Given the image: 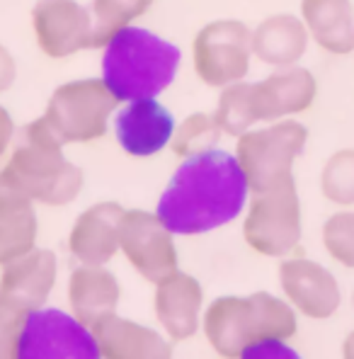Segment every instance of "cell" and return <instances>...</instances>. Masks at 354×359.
Listing matches in <instances>:
<instances>
[{"instance_id":"1","label":"cell","mask_w":354,"mask_h":359,"mask_svg":"<svg viewBox=\"0 0 354 359\" xmlns=\"http://www.w3.org/2000/svg\"><path fill=\"white\" fill-rule=\"evenodd\" d=\"M250 197L236 156L207 151L184 158L158 199V216L175 236H202L236 221Z\"/></svg>"},{"instance_id":"2","label":"cell","mask_w":354,"mask_h":359,"mask_svg":"<svg viewBox=\"0 0 354 359\" xmlns=\"http://www.w3.org/2000/svg\"><path fill=\"white\" fill-rule=\"evenodd\" d=\"M299 330L296 309L269 292L219 297L204 309L202 332L219 357L294 355L287 342Z\"/></svg>"},{"instance_id":"3","label":"cell","mask_w":354,"mask_h":359,"mask_svg":"<svg viewBox=\"0 0 354 359\" xmlns=\"http://www.w3.org/2000/svg\"><path fill=\"white\" fill-rule=\"evenodd\" d=\"M182 51L144 27H124L102 54V81L121 104L158 97L177 78Z\"/></svg>"},{"instance_id":"4","label":"cell","mask_w":354,"mask_h":359,"mask_svg":"<svg viewBox=\"0 0 354 359\" xmlns=\"http://www.w3.org/2000/svg\"><path fill=\"white\" fill-rule=\"evenodd\" d=\"M63 141L41 114L22 129L3 172L34 204L66 207L83 192L86 172L63 153Z\"/></svg>"},{"instance_id":"5","label":"cell","mask_w":354,"mask_h":359,"mask_svg":"<svg viewBox=\"0 0 354 359\" xmlns=\"http://www.w3.org/2000/svg\"><path fill=\"white\" fill-rule=\"evenodd\" d=\"M236 161L245 172L250 194L269 192L294 177V163L308 144V129L292 117L238 136Z\"/></svg>"},{"instance_id":"6","label":"cell","mask_w":354,"mask_h":359,"mask_svg":"<svg viewBox=\"0 0 354 359\" xmlns=\"http://www.w3.org/2000/svg\"><path fill=\"white\" fill-rule=\"evenodd\" d=\"M119 100L102 78L68 81L51 93L44 119L63 144H90L107 134Z\"/></svg>"},{"instance_id":"7","label":"cell","mask_w":354,"mask_h":359,"mask_svg":"<svg viewBox=\"0 0 354 359\" xmlns=\"http://www.w3.org/2000/svg\"><path fill=\"white\" fill-rule=\"evenodd\" d=\"M301 236H304V219H301V199L294 177L269 192L252 194L243 221V241L250 250L282 260L294 255Z\"/></svg>"},{"instance_id":"8","label":"cell","mask_w":354,"mask_h":359,"mask_svg":"<svg viewBox=\"0 0 354 359\" xmlns=\"http://www.w3.org/2000/svg\"><path fill=\"white\" fill-rule=\"evenodd\" d=\"M252 61V29L233 18L214 20L197 32L192 41V63L197 78L209 88H226L245 81Z\"/></svg>"},{"instance_id":"9","label":"cell","mask_w":354,"mask_h":359,"mask_svg":"<svg viewBox=\"0 0 354 359\" xmlns=\"http://www.w3.org/2000/svg\"><path fill=\"white\" fill-rule=\"evenodd\" d=\"M119 252L151 284L179 269L175 233L168 229L158 211L156 214L146 209L124 211L119 224Z\"/></svg>"},{"instance_id":"10","label":"cell","mask_w":354,"mask_h":359,"mask_svg":"<svg viewBox=\"0 0 354 359\" xmlns=\"http://www.w3.org/2000/svg\"><path fill=\"white\" fill-rule=\"evenodd\" d=\"M95 359L100 357L93 330L73 313L59 309H36L25 320L18 359Z\"/></svg>"},{"instance_id":"11","label":"cell","mask_w":354,"mask_h":359,"mask_svg":"<svg viewBox=\"0 0 354 359\" xmlns=\"http://www.w3.org/2000/svg\"><path fill=\"white\" fill-rule=\"evenodd\" d=\"M279 287L296 313L311 320H327L337 313L342 292L335 274L304 255H287L279 262Z\"/></svg>"},{"instance_id":"12","label":"cell","mask_w":354,"mask_h":359,"mask_svg":"<svg viewBox=\"0 0 354 359\" xmlns=\"http://www.w3.org/2000/svg\"><path fill=\"white\" fill-rule=\"evenodd\" d=\"M32 32L49 59H68L93 44V15L78 0H39L32 8Z\"/></svg>"},{"instance_id":"13","label":"cell","mask_w":354,"mask_h":359,"mask_svg":"<svg viewBox=\"0 0 354 359\" xmlns=\"http://www.w3.org/2000/svg\"><path fill=\"white\" fill-rule=\"evenodd\" d=\"M153 311L161 330L170 342H184L197 335L204 316V289L197 277L175 269L156 282Z\"/></svg>"},{"instance_id":"14","label":"cell","mask_w":354,"mask_h":359,"mask_svg":"<svg viewBox=\"0 0 354 359\" xmlns=\"http://www.w3.org/2000/svg\"><path fill=\"white\" fill-rule=\"evenodd\" d=\"M177 121L158 97L134 100L121 107L114 119V134L121 151L131 158H151L170 146Z\"/></svg>"},{"instance_id":"15","label":"cell","mask_w":354,"mask_h":359,"mask_svg":"<svg viewBox=\"0 0 354 359\" xmlns=\"http://www.w3.org/2000/svg\"><path fill=\"white\" fill-rule=\"evenodd\" d=\"M252 95H255L257 121L269 124L308 112L318 97V81L308 68L294 63L277 68L265 81L252 83Z\"/></svg>"},{"instance_id":"16","label":"cell","mask_w":354,"mask_h":359,"mask_svg":"<svg viewBox=\"0 0 354 359\" xmlns=\"http://www.w3.org/2000/svg\"><path fill=\"white\" fill-rule=\"evenodd\" d=\"M59 277L56 255L46 248H34L27 255L3 265L0 272V297L13 301L22 311L41 309L51 297Z\"/></svg>"},{"instance_id":"17","label":"cell","mask_w":354,"mask_h":359,"mask_svg":"<svg viewBox=\"0 0 354 359\" xmlns=\"http://www.w3.org/2000/svg\"><path fill=\"white\" fill-rule=\"evenodd\" d=\"M124 211L119 202H97L81 211L68 233V250L81 265H107L114 260Z\"/></svg>"},{"instance_id":"18","label":"cell","mask_w":354,"mask_h":359,"mask_svg":"<svg viewBox=\"0 0 354 359\" xmlns=\"http://www.w3.org/2000/svg\"><path fill=\"white\" fill-rule=\"evenodd\" d=\"M93 337L104 359H163L172 355V342L165 332L114 313H107L93 325Z\"/></svg>"},{"instance_id":"19","label":"cell","mask_w":354,"mask_h":359,"mask_svg":"<svg viewBox=\"0 0 354 359\" xmlns=\"http://www.w3.org/2000/svg\"><path fill=\"white\" fill-rule=\"evenodd\" d=\"M36 236L34 202L0 170V267L34 250Z\"/></svg>"},{"instance_id":"20","label":"cell","mask_w":354,"mask_h":359,"mask_svg":"<svg viewBox=\"0 0 354 359\" xmlns=\"http://www.w3.org/2000/svg\"><path fill=\"white\" fill-rule=\"evenodd\" d=\"M66 297L71 313L83 325L93 328L100 318L117 311L121 284L104 265H81L68 277Z\"/></svg>"},{"instance_id":"21","label":"cell","mask_w":354,"mask_h":359,"mask_svg":"<svg viewBox=\"0 0 354 359\" xmlns=\"http://www.w3.org/2000/svg\"><path fill=\"white\" fill-rule=\"evenodd\" d=\"M308 41L311 34L301 15L277 13L252 29V56L265 66H294L306 56Z\"/></svg>"},{"instance_id":"22","label":"cell","mask_w":354,"mask_h":359,"mask_svg":"<svg viewBox=\"0 0 354 359\" xmlns=\"http://www.w3.org/2000/svg\"><path fill=\"white\" fill-rule=\"evenodd\" d=\"M299 15L315 44L332 56L354 54L352 0H301Z\"/></svg>"},{"instance_id":"23","label":"cell","mask_w":354,"mask_h":359,"mask_svg":"<svg viewBox=\"0 0 354 359\" xmlns=\"http://www.w3.org/2000/svg\"><path fill=\"white\" fill-rule=\"evenodd\" d=\"M156 0H93V44L90 49H104L117 32L134 25L153 8Z\"/></svg>"},{"instance_id":"24","label":"cell","mask_w":354,"mask_h":359,"mask_svg":"<svg viewBox=\"0 0 354 359\" xmlns=\"http://www.w3.org/2000/svg\"><path fill=\"white\" fill-rule=\"evenodd\" d=\"M214 117L219 121L221 129H224V134L233 136V139L245 134V131H250L255 124H260V121H257L252 83L238 81V83H231V86L221 88Z\"/></svg>"},{"instance_id":"25","label":"cell","mask_w":354,"mask_h":359,"mask_svg":"<svg viewBox=\"0 0 354 359\" xmlns=\"http://www.w3.org/2000/svg\"><path fill=\"white\" fill-rule=\"evenodd\" d=\"M221 136L226 134L219 126V121H216L214 112H192L175 126L170 139V149L177 158L184 161V158L219 149Z\"/></svg>"},{"instance_id":"26","label":"cell","mask_w":354,"mask_h":359,"mask_svg":"<svg viewBox=\"0 0 354 359\" xmlns=\"http://www.w3.org/2000/svg\"><path fill=\"white\" fill-rule=\"evenodd\" d=\"M320 194L335 207H354V149H340L325 161Z\"/></svg>"},{"instance_id":"27","label":"cell","mask_w":354,"mask_h":359,"mask_svg":"<svg viewBox=\"0 0 354 359\" xmlns=\"http://www.w3.org/2000/svg\"><path fill=\"white\" fill-rule=\"evenodd\" d=\"M320 238L325 252L337 265L354 269V211L345 209L327 216Z\"/></svg>"},{"instance_id":"28","label":"cell","mask_w":354,"mask_h":359,"mask_svg":"<svg viewBox=\"0 0 354 359\" xmlns=\"http://www.w3.org/2000/svg\"><path fill=\"white\" fill-rule=\"evenodd\" d=\"M27 316V311L0 297V359L18 357L20 335H22Z\"/></svg>"},{"instance_id":"29","label":"cell","mask_w":354,"mask_h":359,"mask_svg":"<svg viewBox=\"0 0 354 359\" xmlns=\"http://www.w3.org/2000/svg\"><path fill=\"white\" fill-rule=\"evenodd\" d=\"M18 81V61L8 46L0 44V95H5Z\"/></svg>"},{"instance_id":"30","label":"cell","mask_w":354,"mask_h":359,"mask_svg":"<svg viewBox=\"0 0 354 359\" xmlns=\"http://www.w3.org/2000/svg\"><path fill=\"white\" fill-rule=\"evenodd\" d=\"M13 139H15V121H13V114L0 104V158L5 156V151L13 146Z\"/></svg>"},{"instance_id":"31","label":"cell","mask_w":354,"mask_h":359,"mask_svg":"<svg viewBox=\"0 0 354 359\" xmlns=\"http://www.w3.org/2000/svg\"><path fill=\"white\" fill-rule=\"evenodd\" d=\"M342 357H345V359H354V330L347 332L345 342H342Z\"/></svg>"},{"instance_id":"32","label":"cell","mask_w":354,"mask_h":359,"mask_svg":"<svg viewBox=\"0 0 354 359\" xmlns=\"http://www.w3.org/2000/svg\"><path fill=\"white\" fill-rule=\"evenodd\" d=\"M350 304H352V311H354V289H352V297H350Z\"/></svg>"}]
</instances>
